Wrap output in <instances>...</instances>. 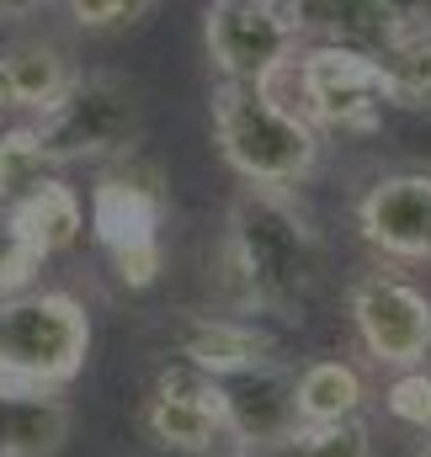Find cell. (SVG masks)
<instances>
[{
    "label": "cell",
    "mask_w": 431,
    "mask_h": 457,
    "mask_svg": "<svg viewBox=\"0 0 431 457\" xmlns=\"http://www.w3.org/2000/svg\"><path fill=\"white\" fill-rule=\"evenodd\" d=\"M91 356V314L80 298L27 287L0 298V378L21 388H64Z\"/></svg>",
    "instance_id": "cell-3"
},
{
    "label": "cell",
    "mask_w": 431,
    "mask_h": 457,
    "mask_svg": "<svg viewBox=\"0 0 431 457\" xmlns=\"http://www.w3.org/2000/svg\"><path fill=\"white\" fill-rule=\"evenodd\" d=\"M208 457H250V453H245V447H240V453H208Z\"/></svg>",
    "instance_id": "cell-27"
},
{
    "label": "cell",
    "mask_w": 431,
    "mask_h": 457,
    "mask_svg": "<svg viewBox=\"0 0 431 457\" xmlns=\"http://www.w3.org/2000/svg\"><path fill=\"white\" fill-rule=\"evenodd\" d=\"M384 410H389L400 426H410V431L431 436V372L427 367H405V372H394L389 388H384Z\"/></svg>",
    "instance_id": "cell-21"
},
{
    "label": "cell",
    "mask_w": 431,
    "mask_h": 457,
    "mask_svg": "<svg viewBox=\"0 0 431 457\" xmlns=\"http://www.w3.org/2000/svg\"><path fill=\"white\" fill-rule=\"evenodd\" d=\"M394 5H400L416 27H431V0H394Z\"/></svg>",
    "instance_id": "cell-24"
},
{
    "label": "cell",
    "mask_w": 431,
    "mask_h": 457,
    "mask_svg": "<svg viewBox=\"0 0 431 457\" xmlns=\"http://www.w3.org/2000/svg\"><path fill=\"white\" fill-rule=\"evenodd\" d=\"M0 224L11 228L38 261H48V255L70 250V245L86 234V203H80V192H75L70 181L48 176L38 192H27L21 203H11V208L0 213Z\"/></svg>",
    "instance_id": "cell-14"
},
{
    "label": "cell",
    "mask_w": 431,
    "mask_h": 457,
    "mask_svg": "<svg viewBox=\"0 0 431 457\" xmlns=\"http://www.w3.org/2000/svg\"><path fill=\"white\" fill-rule=\"evenodd\" d=\"M27 128L54 165H112L139 154L144 107L123 75H75L70 91Z\"/></svg>",
    "instance_id": "cell-5"
},
{
    "label": "cell",
    "mask_w": 431,
    "mask_h": 457,
    "mask_svg": "<svg viewBox=\"0 0 431 457\" xmlns=\"http://www.w3.org/2000/svg\"><path fill=\"white\" fill-rule=\"evenodd\" d=\"M5 117H11V102H5V91H0V128H5Z\"/></svg>",
    "instance_id": "cell-26"
},
{
    "label": "cell",
    "mask_w": 431,
    "mask_h": 457,
    "mask_svg": "<svg viewBox=\"0 0 431 457\" xmlns=\"http://www.w3.org/2000/svg\"><path fill=\"white\" fill-rule=\"evenodd\" d=\"M218 394H224V426L229 436L245 447V453H277L304 420H299V404H293V372L266 361V367H250V372H234V378H218Z\"/></svg>",
    "instance_id": "cell-11"
},
{
    "label": "cell",
    "mask_w": 431,
    "mask_h": 457,
    "mask_svg": "<svg viewBox=\"0 0 431 457\" xmlns=\"http://www.w3.org/2000/svg\"><path fill=\"white\" fill-rule=\"evenodd\" d=\"M155 5H160V0H64L70 21H75L80 32H123V27H133V21H144Z\"/></svg>",
    "instance_id": "cell-22"
},
{
    "label": "cell",
    "mask_w": 431,
    "mask_h": 457,
    "mask_svg": "<svg viewBox=\"0 0 431 457\" xmlns=\"http://www.w3.org/2000/svg\"><path fill=\"white\" fill-rule=\"evenodd\" d=\"M70 80H75V70H70V59H64L59 43L21 37V43H5L0 48V91L21 112L38 117L43 107H54L70 91Z\"/></svg>",
    "instance_id": "cell-15"
},
{
    "label": "cell",
    "mask_w": 431,
    "mask_h": 457,
    "mask_svg": "<svg viewBox=\"0 0 431 457\" xmlns=\"http://www.w3.org/2000/svg\"><path fill=\"white\" fill-rule=\"evenodd\" d=\"M293 404H299V420L304 426L351 420L368 404V378L351 361H341V356H315V361H304L293 372Z\"/></svg>",
    "instance_id": "cell-16"
},
{
    "label": "cell",
    "mask_w": 431,
    "mask_h": 457,
    "mask_svg": "<svg viewBox=\"0 0 431 457\" xmlns=\"http://www.w3.org/2000/svg\"><path fill=\"white\" fill-rule=\"evenodd\" d=\"M288 80L299 86V112L309 117L320 133H373L384 107H389L378 54L309 43L293 59Z\"/></svg>",
    "instance_id": "cell-7"
},
{
    "label": "cell",
    "mask_w": 431,
    "mask_h": 457,
    "mask_svg": "<svg viewBox=\"0 0 431 457\" xmlns=\"http://www.w3.org/2000/svg\"><path fill=\"white\" fill-rule=\"evenodd\" d=\"M203 43L229 86H283L299 59V32L283 0H214L203 16Z\"/></svg>",
    "instance_id": "cell-6"
},
{
    "label": "cell",
    "mask_w": 431,
    "mask_h": 457,
    "mask_svg": "<svg viewBox=\"0 0 431 457\" xmlns=\"http://www.w3.org/2000/svg\"><path fill=\"white\" fill-rule=\"evenodd\" d=\"M165 181L155 165H144L139 154L102 165L97 187H91V234L107 250L112 271L123 287H155L165 271V245H160V224H165Z\"/></svg>",
    "instance_id": "cell-4"
},
{
    "label": "cell",
    "mask_w": 431,
    "mask_h": 457,
    "mask_svg": "<svg viewBox=\"0 0 431 457\" xmlns=\"http://www.w3.org/2000/svg\"><path fill=\"white\" fill-rule=\"evenodd\" d=\"M384 70V96L389 107L431 112V27H410L394 48L378 54Z\"/></svg>",
    "instance_id": "cell-18"
},
{
    "label": "cell",
    "mask_w": 431,
    "mask_h": 457,
    "mask_svg": "<svg viewBox=\"0 0 431 457\" xmlns=\"http://www.w3.org/2000/svg\"><path fill=\"white\" fill-rule=\"evenodd\" d=\"M11 394H16V383H5V378H0V453H5V415H11Z\"/></svg>",
    "instance_id": "cell-25"
},
{
    "label": "cell",
    "mask_w": 431,
    "mask_h": 457,
    "mask_svg": "<svg viewBox=\"0 0 431 457\" xmlns=\"http://www.w3.org/2000/svg\"><path fill=\"white\" fill-rule=\"evenodd\" d=\"M144 436L165 453H214L218 436H229L218 378L192 372L187 361L171 367L144 404Z\"/></svg>",
    "instance_id": "cell-10"
},
{
    "label": "cell",
    "mask_w": 431,
    "mask_h": 457,
    "mask_svg": "<svg viewBox=\"0 0 431 457\" xmlns=\"http://www.w3.org/2000/svg\"><path fill=\"white\" fill-rule=\"evenodd\" d=\"M59 165L43 154V144L32 138V128H0V213L11 203H21L27 192H38Z\"/></svg>",
    "instance_id": "cell-19"
},
{
    "label": "cell",
    "mask_w": 431,
    "mask_h": 457,
    "mask_svg": "<svg viewBox=\"0 0 431 457\" xmlns=\"http://www.w3.org/2000/svg\"><path fill=\"white\" fill-rule=\"evenodd\" d=\"M346 314L362 351L384 372L427 367L431 356V298L400 271H362L346 287Z\"/></svg>",
    "instance_id": "cell-8"
},
{
    "label": "cell",
    "mask_w": 431,
    "mask_h": 457,
    "mask_svg": "<svg viewBox=\"0 0 431 457\" xmlns=\"http://www.w3.org/2000/svg\"><path fill=\"white\" fill-rule=\"evenodd\" d=\"M214 144L245 187H283V192L315 176L325 149L320 128L272 86H229V80H218L214 91Z\"/></svg>",
    "instance_id": "cell-2"
},
{
    "label": "cell",
    "mask_w": 431,
    "mask_h": 457,
    "mask_svg": "<svg viewBox=\"0 0 431 457\" xmlns=\"http://www.w3.org/2000/svg\"><path fill=\"white\" fill-rule=\"evenodd\" d=\"M70 426H75V410H70L64 388H21L16 383L0 457H54L70 442Z\"/></svg>",
    "instance_id": "cell-17"
},
{
    "label": "cell",
    "mask_w": 431,
    "mask_h": 457,
    "mask_svg": "<svg viewBox=\"0 0 431 457\" xmlns=\"http://www.w3.org/2000/svg\"><path fill=\"white\" fill-rule=\"evenodd\" d=\"M176 356L203 372V378H234L250 367L277 361V341L250 325V320H229V314H192L176 330Z\"/></svg>",
    "instance_id": "cell-13"
},
{
    "label": "cell",
    "mask_w": 431,
    "mask_h": 457,
    "mask_svg": "<svg viewBox=\"0 0 431 457\" xmlns=\"http://www.w3.org/2000/svg\"><path fill=\"white\" fill-rule=\"evenodd\" d=\"M38 5H48V0H0V21H27Z\"/></svg>",
    "instance_id": "cell-23"
},
{
    "label": "cell",
    "mask_w": 431,
    "mask_h": 457,
    "mask_svg": "<svg viewBox=\"0 0 431 457\" xmlns=\"http://www.w3.org/2000/svg\"><path fill=\"white\" fill-rule=\"evenodd\" d=\"M421 457H431V436H427V442H421Z\"/></svg>",
    "instance_id": "cell-28"
},
{
    "label": "cell",
    "mask_w": 431,
    "mask_h": 457,
    "mask_svg": "<svg viewBox=\"0 0 431 457\" xmlns=\"http://www.w3.org/2000/svg\"><path fill=\"white\" fill-rule=\"evenodd\" d=\"M272 457H373V431L362 415L335 426H299Z\"/></svg>",
    "instance_id": "cell-20"
},
{
    "label": "cell",
    "mask_w": 431,
    "mask_h": 457,
    "mask_svg": "<svg viewBox=\"0 0 431 457\" xmlns=\"http://www.w3.org/2000/svg\"><path fill=\"white\" fill-rule=\"evenodd\" d=\"M299 43H330V48H357V54H384L394 48L416 21L394 0H283Z\"/></svg>",
    "instance_id": "cell-12"
},
{
    "label": "cell",
    "mask_w": 431,
    "mask_h": 457,
    "mask_svg": "<svg viewBox=\"0 0 431 457\" xmlns=\"http://www.w3.org/2000/svg\"><path fill=\"white\" fill-rule=\"evenodd\" d=\"M224 287L240 309L304 320L325 277V245L315 219L283 187H240L224 224Z\"/></svg>",
    "instance_id": "cell-1"
},
{
    "label": "cell",
    "mask_w": 431,
    "mask_h": 457,
    "mask_svg": "<svg viewBox=\"0 0 431 457\" xmlns=\"http://www.w3.org/2000/svg\"><path fill=\"white\" fill-rule=\"evenodd\" d=\"M357 234L389 261H431V170L378 176L357 203Z\"/></svg>",
    "instance_id": "cell-9"
}]
</instances>
